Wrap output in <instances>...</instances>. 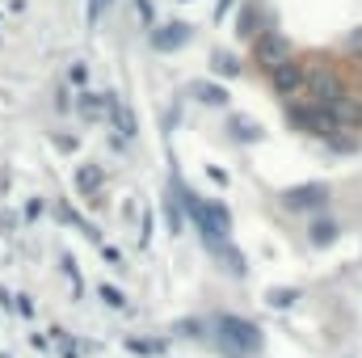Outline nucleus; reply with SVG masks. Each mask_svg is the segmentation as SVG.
<instances>
[{
    "mask_svg": "<svg viewBox=\"0 0 362 358\" xmlns=\"http://www.w3.org/2000/svg\"><path fill=\"white\" fill-rule=\"evenodd\" d=\"M194 38V30L185 25V21H169V25H160V30H152V47L160 51V55H173L177 47H185Z\"/></svg>",
    "mask_w": 362,
    "mask_h": 358,
    "instance_id": "nucleus-8",
    "label": "nucleus"
},
{
    "mask_svg": "<svg viewBox=\"0 0 362 358\" xmlns=\"http://www.w3.org/2000/svg\"><path fill=\"white\" fill-rule=\"evenodd\" d=\"M114 127H118L122 135H135V114H131V110H114Z\"/></svg>",
    "mask_w": 362,
    "mask_h": 358,
    "instance_id": "nucleus-17",
    "label": "nucleus"
},
{
    "mask_svg": "<svg viewBox=\"0 0 362 358\" xmlns=\"http://www.w3.org/2000/svg\"><path fill=\"white\" fill-rule=\"evenodd\" d=\"M189 93H194L198 101H206V105H228V89H223V85H215V81H194Z\"/></svg>",
    "mask_w": 362,
    "mask_h": 358,
    "instance_id": "nucleus-11",
    "label": "nucleus"
},
{
    "mask_svg": "<svg viewBox=\"0 0 362 358\" xmlns=\"http://www.w3.org/2000/svg\"><path fill=\"white\" fill-rule=\"evenodd\" d=\"M215 325H219L215 333H219V346H223L228 358L262 354V329H257L253 321H245V316H219Z\"/></svg>",
    "mask_w": 362,
    "mask_h": 358,
    "instance_id": "nucleus-1",
    "label": "nucleus"
},
{
    "mask_svg": "<svg viewBox=\"0 0 362 358\" xmlns=\"http://www.w3.org/2000/svg\"><path fill=\"white\" fill-rule=\"evenodd\" d=\"M282 202L291 211H316V207H329V185L325 181H308V185H295L282 194Z\"/></svg>",
    "mask_w": 362,
    "mask_h": 358,
    "instance_id": "nucleus-5",
    "label": "nucleus"
},
{
    "mask_svg": "<svg viewBox=\"0 0 362 358\" xmlns=\"http://www.w3.org/2000/svg\"><path fill=\"white\" fill-rule=\"evenodd\" d=\"M262 30H266V21H262V4H253V0H249V4L240 8V17H236V38L253 42Z\"/></svg>",
    "mask_w": 362,
    "mask_h": 358,
    "instance_id": "nucleus-9",
    "label": "nucleus"
},
{
    "mask_svg": "<svg viewBox=\"0 0 362 358\" xmlns=\"http://www.w3.org/2000/svg\"><path fill=\"white\" fill-rule=\"evenodd\" d=\"M228 8H232V0H219V4H215V21H223V17H228Z\"/></svg>",
    "mask_w": 362,
    "mask_h": 358,
    "instance_id": "nucleus-22",
    "label": "nucleus"
},
{
    "mask_svg": "<svg viewBox=\"0 0 362 358\" xmlns=\"http://www.w3.org/2000/svg\"><path fill=\"white\" fill-rule=\"evenodd\" d=\"M325 110H329V118H333L337 131H358L362 127V101L358 97H350V93H341V97L329 101Z\"/></svg>",
    "mask_w": 362,
    "mask_h": 358,
    "instance_id": "nucleus-7",
    "label": "nucleus"
},
{
    "mask_svg": "<svg viewBox=\"0 0 362 358\" xmlns=\"http://www.w3.org/2000/svg\"><path fill=\"white\" fill-rule=\"evenodd\" d=\"M127 346H131V350H139V354H165V342H144V337H127Z\"/></svg>",
    "mask_w": 362,
    "mask_h": 358,
    "instance_id": "nucleus-16",
    "label": "nucleus"
},
{
    "mask_svg": "<svg viewBox=\"0 0 362 358\" xmlns=\"http://www.w3.org/2000/svg\"><path fill=\"white\" fill-rule=\"evenodd\" d=\"M76 181H81V190H85V194H97V190H101V181H105V173H101L97 165H85V169L76 173Z\"/></svg>",
    "mask_w": 362,
    "mask_h": 358,
    "instance_id": "nucleus-14",
    "label": "nucleus"
},
{
    "mask_svg": "<svg viewBox=\"0 0 362 358\" xmlns=\"http://www.w3.org/2000/svg\"><path fill=\"white\" fill-rule=\"evenodd\" d=\"M228 131H232L240 144H253V139H262V127H257L253 118H245V114H236V118L228 122Z\"/></svg>",
    "mask_w": 362,
    "mask_h": 358,
    "instance_id": "nucleus-13",
    "label": "nucleus"
},
{
    "mask_svg": "<svg viewBox=\"0 0 362 358\" xmlns=\"http://www.w3.org/2000/svg\"><path fill=\"white\" fill-rule=\"evenodd\" d=\"M101 299H105V304H110V308H122V304H127V295H122V291H118V287H110V282H105V287H101Z\"/></svg>",
    "mask_w": 362,
    "mask_h": 358,
    "instance_id": "nucleus-18",
    "label": "nucleus"
},
{
    "mask_svg": "<svg viewBox=\"0 0 362 358\" xmlns=\"http://www.w3.org/2000/svg\"><path fill=\"white\" fill-rule=\"evenodd\" d=\"M303 93L316 101V105H329V101H337L341 93H346V81H341V72L333 68V64H303Z\"/></svg>",
    "mask_w": 362,
    "mask_h": 358,
    "instance_id": "nucleus-3",
    "label": "nucleus"
},
{
    "mask_svg": "<svg viewBox=\"0 0 362 358\" xmlns=\"http://www.w3.org/2000/svg\"><path fill=\"white\" fill-rule=\"evenodd\" d=\"M266 299H270V308H291V304L299 299V291H295V287H274Z\"/></svg>",
    "mask_w": 362,
    "mask_h": 358,
    "instance_id": "nucleus-15",
    "label": "nucleus"
},
{
    "mask_svg": "<svg viewBox=\"0 0 362 358\" xmlns=\"http://www.w3.org/2000/svg\"><path fill=\"white\" fill-rule=\"evenodd\" d=\"M286 122L295 127V131H308V135H320V139H329L337 127H333V118H329V110L325 105H316L312 97H291L286 101Z\"/></svg>",
    "mask_w": 362,
    "mask_h": 358,
    "instance_id": "nucleus-2",
    "label": "nucleus"
},
{
    "mask_svg": "<svg viewBox=\"0 0 362 358\" xmlns=\"http://www.w3.org/2000/svg\"><path fill=\"white\" fill-rule=\"evenodd\" d=\"M105 4H110V0H93V4H89V21H97V17L105 13Z\"/></svg>",
    "mask_w": 362,
    "mask_h": 358,
    "instance_id": "nucleus-21",
    "label": "nucleus"
},
{
    "mask_svg": "<svg viewBox=\"0 0 362 358\" xmlns=\"http://www.w3.org/2000/svg\"><path fill=\"white\" fill-rule=\"evenodd\" d=\"M177 333H181V337H202V325H198V321H181Z\"/></svg>",
    "mask_w": 362,
    "mask_h": 358,
    "instance_id": "nucleus-19",
    "label": "nucleus"
},
{
    "mask_svg": "<svg viewBox=\"0 0 362 358\" xmlns=\"http://www.w3.org/2000/svg\"><path fill=\"white\" fill-rule=\"evenodd\" d=\"M211 72L223 76V81H236V76H240V59H236L232 51H215V55H211Z\"/></svg>",
    "mask_w": 362,
    "mask_h": 358,
    "instance_id": "nucleus-12",
    "label": "nucleus"
},
{
    "mask_svg": "<svg viewBox=\"0 0 362 358\" xmlns=\"http://www.w3.org/2000/svg\"><path fill=\"white\" fill-rule=\"evenodd\" d=\"M303 76H308V72H303V64H299V59H291V64H282V68H274V72H270V89L278 93V97H286V101H291V97H299V93H303Z\"/></svg>",
    "mask_w": 362,
    "mask_h": 358,
    "instance_id": "nucleus-6",
    "label": "nucleus"
},
{
    "mask_svg": "<svg viewBox=\"0 0 362 358\" xmlns=\"http://www.w3.org/2000/svg\"><path fill=\"white\" fill-rule=\"evenodd\" d=\"M253 59H257V68L274 72V68H282V64L295 59V42H291L282 30H270V25H266V30L253 38Z\"/></svg>",
    "mask_w": 362,
    "mask_h": 358,
    "instance_id": "nucleus-4",
    "label": "nucleus"
},
{
    "mask_svg": "<svg viewBox=\"0 0 362 358\" xmlns=\"http://www.w3.org/2000/svg\"><path fill=\"white\" fill-rule=\"evenodd\" d=\"M206 178L215 181V185H228V169H219V165H206Z\"/></svg>",
    "mask_w": 362,
    "mask_h": 358,
    "instance_id": "nucleus-20",
    "label": "nucleus"
},
{
    "mask_svg": "<svg viewBox=\"0 0 362 358\" xmlns=\"http://www.w3.org/2000/svg\"><path fill=\"white\" fill-rule=\"evenodd\" d=\"M308 236H312V245H316V249H325V245H333V241L341 236V224H337L333 215H316V219H312V228H308Z\"/></svg>",
    "mask_w": 362,
    "mask_h": 358,
    "instance_id": "nucleus-10",
    "label": "nucleus"
}]
</instances>
